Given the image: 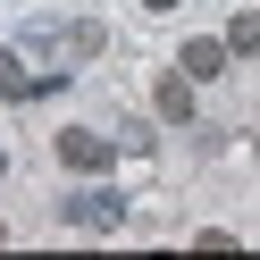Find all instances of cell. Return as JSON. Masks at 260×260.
I'll return each mask as SVG.
<instances>
[{
    "label": "cell",
    "instance_id": "obj_2",
    "mask_svg": "<svg viewBox=\"0 0 260 260\" xmlns=\"http://www.w3.org/2000/svg\"><path fill=\"white\" fill-rule=\"evenodd\" d=\"M51 151H59V159H68V168H76V176H101V168H109V159H118V151H109V143H101V135H84V126H68V135H59V143H51Z\"/></svg>",
    "mask_w": 260,
    "mask_h": 260
},
{
    "label": "cell",
    "instance_id": "obj_5",
    "mask_svg": "<svg viewBox=\"0 0 260 260\" xmlns=\"http://www.w3.org/2000/svg\"><path fill=\"white\" fill-rule=\"evenodd\" d=\"M118 218H126L118 193H76V202H68V226H118Z\"/></svg>",
    "mask_w": 260,
    "mask_h": 260
},
{
    "label": "cell",
    "instance_id": "obj_1",
    "mask_svg": "<svg viewBox=\"0 0 260 260\" xmlns=\"http://www.w3.org/2000/svg\"><path fill=\"white\" fill-rule=\"evenodd\" d=\"M25 51L42 59V76H68L76 59L101 51V25H34V34H25Z\"/></svg>",
    "mask_w": 260,
    "mask_h": 260
},
{
    "label": "cell",
    "instance_id": "obj_3",
    "mask_svg": "<svg viewBox=\"0 0 260 260\" xmlns=\"http://www.w3.org/2000/svg\"><path fill=\"white\" fill-rule=\"evenodd\" d=\"M226 51H235V42H226V34H193V42H185V59H176V68H185L193 84H210V76H226Z\"/></svg>",
    "mask_w": 260,
    "mask_h": 260
},
{
    "label": "cell",
    "instance_id": "obj_6",
    "mask_svg": "<svg viewBox=\"0 0 260 260\" xmlns=\"http://www.w3.org/2000/svg\"><path fill=\"white\" fill-rule=\"evenodd\" d=\"M226 42H235V51H260V9H243V17L226 25Z\"/></svg>",
    "mask_w": 260,
    "mask_h": 260
},
{
    "label": "cell",
    "instance_id": "obj_7",
    "mask_svg": "<svg viewBox=\"0 0 260 260\" xmlns=\"http://www.w3.org/2000/svg\"><path fill=\"white\" fill-rule=\"evenodd\" d=\"M143 9H176V0H143Z\"/></svg>",
    "mask_w": 260,
    "mask_h": 260
},
{
    "label": "cell",
    "instance_id": "obj_4",
    "mask_svg": "<svg viewBox=\"0 0 260 260\" xmlns=\"http://www.w3.org/2000/svg\"><path fill=\"white\" fill-rule=\"evenodd\" d=\"M151 109H159V118H168V126H193V76H185V68H176V76H159V92H151Z\"/></svg>",
    "mask_w": 260,
    "mask_h": 260
}]
</instances>
